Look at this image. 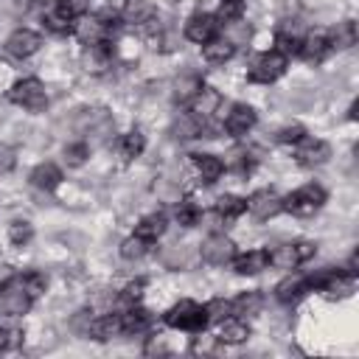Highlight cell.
Wrapping results in <instances>:
<instances>
[{
	"mask_svg": "<svg viewBox=\"0 0 359 359\" xmlns=\"http://www.w3.org/2000/svg\"><path fill=\"white\" fill-rule=\"evenodd\" d=\"M252 126H255V109L250 104H233L227 118H224V132H230L233 137H241Z\"/></svg>",
	"mask_w": 359,
	"mask_h": 359,
	"instance_id": "15",
	"label": "cell"
},
{
	"mask_svg": "<svg viewBox=\"0 0 359 359\" xmlns=\"http://www.w3.org/2000/svg\"><path fill=\"white\" fill-rule=\"evenodd\" d=\"M112 25H107L98 14L95 17H79V22H73V34L79 36V42L87 48V45H98V42H107L112 36Z\"/></svg>",
	"mask_w": 359,
	"mask_h": 359,
	"instance_id": "8",
	"label": "cell"
},
{
	"mask_svg": "<svg viewBox=\"0 0 359 359\" xmlns=\"http://www.w3.org/2000/svg\"><path fill=\"white\" fill-rule=\"evenodd\" d=\"M149 244H151V241H146V238H140V236H129V238L121 241V258L137 261V258H143V255L149 252Z\"/></svg>",
	"mask_w": 359,
	"mask_h": 359,
	"instance_id": "33",
	"label": "cell"
},
{
	"mask_svg": "<svg viewBox=\"0 0 359 359\" xmlns=\"http://www.w3.org/2000/svg\"><path fill=\"white\" fill-rule=\"evenodd\" d=\"M247 210L252 213V219H258V222H269L272 216H278V213L283 210V199H280L275 191L261 188V191H255V194L247 199Z\"/></svg>",
	"mask_w": 359,
	"mask_h": 359,
	"instance_id": "9",
	"label": "cell"
},
{
	"mask_svg": "<svg viewBox=\"0 0 359 359\" xmlns=\"http://www.w3.org/2000/svg\"><path fill=\"white\" fill-rule=\"evenodd\" d=\"M269 266V258H266V250H250L244 255H233V269L238 275H258L261 269Z\"/></svg>",
	"mask_w": 359,
	"mask_h": 359,
	"instance_id": "22",
	"label": "cell"
},
{
	"mask_svg": "<svg viewBox=\"0 0 359 359\" xmlns=\"http://www.w3.org/2000/svg\"><path fill=\"white\" fill-rule=\"evenodd\" d=\"M59 182H62V171H59V165H53V163H39V165L31 171V185L39 188V191H53Z\"/></svg>",
	"mask_w": 359,
	"mask_h": 359,
	"instance_id": "25",
	"label": "cell"
},
{
	"mask_svg": "<svg viewBox=\"0 0 359 359\" xmlns=\"http://www.w3.org/2000/svg\"><path fill=\"white\" fill-rule=\"evenodd\" d=\"M45 28L53 31V34H70L73 31V20L65 17L59 8H53V11H45Z\"/></svg>",
	"mask_w": 359,
	"mask_h": 359,
	"instance_id": "36",
	"label": "cell"
},
{
	"mask_svg": "<svg viewBox=\"0 0 359 359\" xmlns=\"http://www.w3.org/2000/svg\"><path fill=\"white\" fill-rule=\"evenodd\" d=\"M199 219H202V210H199V205L194 199H182L177 205V222L182 227H194V224H199Z\"/></svg>",
	"mask_w": 359,
	"mask_h": 359,
	"instance_id": "35",
	"label": "cell"
},
{
	"mask_svg": "<svg viewBox=\"0 0 359 359\" xmlns=\"http://www.w3.org/2000/svg\"><path fill=\"white\" fill-rule=\"evenodd\" d=\"M165 233V216L163 213H149L135 224V236L146 238V241H157Z\"/></svg>",
	"mask_w": 359,
	"mask_h": 359,
	"instance_id": "28",
	"label": "cell"
},
{
	"mask_svg": "<svg viewBox=\"0 0 359 359\" xmlns=\"http://www.w3.org/2000/svg\"><path fill=\"white\" fill-rule=\"evenodd\" d=\"M205 314H208V323H222L230 314V303L222 300V297H216V300L205 303Z\"/></svg>",
	"mask_w": 359,
	"mask_h": 359,
	"instance_id": "41",
	"label": "cell"
},
{
	"mask_svg": "<svg viewBox=\"0 0 359 359\" xmlns=\"http://www.w3.org/2000/svg\"><path fill=\"white\" fill-rule=\"evenodd\" d=\"M328 45L337 48V50L356 45V22H353V20H342V22H337V28L328 31Z\"/></svg>",
	"mask_w": 359,
	"mask_h": 359,
	"instance_id": "27",
	"label": "cell"
},
{
	"mask_svg": "<svg viewBox=\"0 0 359 359\" xmlns=\"http://www.w3.org/2000/svg\"><path fill=\"white\" fill-rule=\"evenodd\" d=\"M356 109H359V104H356V101H353V104H351V112H348V118H351V121H353V118H356Z\"/></svg>",
	"mask_w": 359,
	"mask_h": 359,
	"instance_id": "47",
	"label": "cell"
},
{
	"mask_svg": "<svg viewBox=\"0 0 359 359\" xmlns=\"http://www.w3.org/2000/svg\"><path fill=\"white\" fill-rule=\"evenodd\" d=\"M264 309V294L258 289H250V292H241L233 303H230V314L236 317H252Z\"/></svg>",
	"mask_w": 359,
	"mask_h": 359,
	"instance_id": "23",
	"label": "cell"
},
{
	"mask_svg": "<svg viewBox=\"0 0 359 359\" xmlns=\"http://www.w3.org/2000/svg\"><path fill=\"white\" fill-rule=\"evenodd\" d=\"M163 323H165L168 328L202 334L205 325H208V314H205V306H199V303H194V300H180V303H174V306L163 314Z\"/></svg>",
	"mask_w": 359,
	"mask_h": 359,
	"instance_id": "1",
	"label": "cell"
},
{
	"mask_svg": "<svg viewBox=\"0 0 359 359\" xmlns=\"http://www.w3.org/2000/svg\"><path fill=\"white\" fill-rule=\"evenodd\" d=\"M309 289H311V286H309V278H306V275H289V278H283V280L275 286V297H278L280 303H294V300H300Z\"/></svg>",
	"mask_w": 359,
	"mask_h": 359,
	"instance_id": "19",
	"label": "cell"
},
{
	"mask_svg": "<svg viewBox=\"0 0 359 359\" xmlns=\"http://www.w3.org/2000/svg\"><path fill=\"white\" fill-rule=\"evenodd\" d=\"M90 323H93V311H79L76 317H73V331L76 334H90Z\"/></svg>",
	"mask_w": 359,
	"mask_h": 359,
	"instance_id": "44",
	"label": "cell"
},
{
	"mask_svg": "<svg viewBox=\"0 0 359 359\" xmlns=\"http://www.w3.org/2000/svg\"><path fill=\"white\" fill-rule=\"evenodd\" d=\"M323 202H325V191H323L320 185L309 182V185L292 191V194L283 199V210H289V213H294V216H311V213H317V210L323 208Z\"/></svg>",
	"mask_w": 359,
	"mask_h": 359,
	"instance_id": "6",
	"label": "cell"
},
{
	"mask_svg": "<svg viewBox=\"0 0 359 359\" xmlns=\"http://www.w3.org/2000/svg\"><path fill=\"white\" fill-rule=\"evenodd\" d=\"M328 50H331V45H328V31L325 28H314V31H306L303 34V39H300V56L306 62H320Z\"/></svg>",
	"mask_w": 359,
	"mask_h": 359,
	"instance_id": "16",
	"label": "cell"
},
{
	"mask_svg": "<svg viewBox=\"0 0 359 359\" xmlns=\"http://www.w3.org/2000/svg\"><path fill=\"white\" fill-rule=\"evenodd\" d=\"M194 165H196V174L202 177V182H208V185H213L224 174V163L216 154H194Z\"/></svg>",
	"mask_w": 359,
	"mask_h": 359,
	"instance_id": "24",
	"label": "cell"
},
{
	"mask_svg": "<svg viewBox=\"0 0 359 359\" xmlns=\"http://www.w3.org/2000/svg\"><path fill=\"white\" fill-rule=\"evenodd\" d=\"M247 337H250V325H247L241 317L227 314V317L219 323V334H216L219 342H224V345H238V342H247Z\"/></svg>",
	"mask_w": 359,
	"mask_h": 359,
	"instance_id": "17",
	"label": "cell"
},
{
	"mask_svg": "<svg viewBox=\"0 0 359 359\" xmlns=\"http://www.w3.org/2000/svg\"><path fill=\"white\" fill-rule=\"evenodd\" d=\"M143 289H146V280H143V278H137V280H132V283H126V289L121 292V300L132 306V303H137V300L143 297Z\"/></svg>",
	"mask_w": 359,
	"mask_h": 359,
	"instance_id": "42",
	"label": "cell"
},
{
	"mask_svg": "<svg viewBox=\"0 0 359 359\" xmlns=\"http://www.w3.org/2000/svg\"><path fill=\"white\" fill-rule=\"evenodd\" d=\"M31 294L20 286V283H8L0 289V311L3 314H11V317H20L31 309Z\"/></svg>",
	"mask_w": 359,
	"mask_h": 359,
	"instance_id": "13",
	"label": "cell"
},
{
	"mask_svg": "<svg viewBox=\"0 0 359 359\" xmlns=\"http://www.w3.org/2000/svg\"><path fill=\"white\" fill-rule=\"evenodd\" d=\"M143 149H146V137H143V132H126L123 137H121V154L126 157V160H135V157H140L143 154Z\"/></svg>",
	"mask_w": 359,
	"mask_h": 359,
	"instance_id": "32",
	"label": "cell"
},
{
	"mask_svg": "<svg viewBox=\"0 0 359 359\" xmlns=\"http://www.w3.org/2000/svg\"><path fill=\"white\" fill-rule=\"evenodd\" d=\"M309 286L320 289L325 297H348L353 289H356V275L351 272H339V269H325L320 275H311L309 278Z\"/></svg>",
	"mask_w": 359,
	"mask_h": 359,
	"instance_id": "4",
	"label": "cell"
},
{
	"mask_svg": "<svg viewBox=\"0 0 359 359\" xmlns=\"http://www.w3.org/2000/svg\"><path fill=\"white\" fill-rule=\"evenodd\" d=\"M199 255H202V261L210 264V266H224V264L233 261V255H236V244H233L224 233H213V236H208V238L202 241Z\"/></svg>",
	"mask_w": 359,
	"mask_h": 359,
	"instance_id": "7",
	"label": "cell"
},
{
	"mask_svg": "<svg viewBox=\"0 0 359 359\" xmlns=\"http://www.w3.org/2000/svg\"><path fill=\"white\" fill-rule=\"evenodd\" d=\"M297 149H294V160L300 163V165H323L328 157H331V146L325 143V140H320V137H303V140H297L294 143Z\"/></svg>",
	"mask_w": 359,
	"mask_h": 359,
	"instance_id": "10",
	"label": "cell"
},
{
	"mask_svg": "<svg viewBox=\"0 0 359 359\" xmlns=\"http://www.w3.org/2000/svg\"><path fill=\"white\" fill-rule=\"evenodd\" d=\"M8 168H14V151L0 146V171H8Z\"/></svg>",
	"mask_w": 359,
	"mask_h": 359,
	"instance_id": "45",
	"label": "cell"
},
{
	"mask_svg": "<svg viewBox=\"0 0 359 359\" xmlns=\"http://www.w3.org/2000/svg\"><path fill=\"white\" fill-rule=\"evenodd\" d=\"M109 65H112V48H109V39L84 48V67H87V70H93V73H104Z\"/></svg>",
	"mask_w": 359,
	"mask_h": 359,
	"instance_id": "21",
	"label": "cell"
},
{
	"mask_svg": "<svg viewBox=\"0 0 359 359\" xmlns=\"http://www.w3.org/2000/svg\"><path fill=\"white\" fill-rule=\"evenodd\" d=\"M286 65H289V56H283L280 50H266V53H261L255 62H252V67H250V81H255V84H272V81H278L283 73H286Z\"/></svg>",
	"mask_w": 359,
	"mask_h": 359,
	"instance_id": "5",
	"label": "cell"
},
{
	"mask_svg": "<svg viewBox=\"0 0 359 359\" xmlns=\"http://www.w3.org/2000/svg\"><path fill=\"white\" fill-rule=\"evenodd\" d=\"M121 323H123V334H143V331H149V328H151L154 317H151L146 309L132 306L129 311H123V314H121Z\"/></svg>",
	"mask_w": 359,
	"mask_h": 359,
	"instance_id": "26",
	"label": "cell"
},
{
	"mask_svg": "<svg viewBox=\"0 0 359 359\" xmlns=\"http://www.w3.org/2000/svg\"><path fill=\"white\" fill-rule=\"evenodd\" d=\"M31 238H34L31 222H11V224H8V241H11L14 247H25Z\"/></svg>",
	"mask_w": 359,
	"mask_h": 359,
	"instance_id": "37",
	"label": "cell"
},
{
	"mask_svg": "<svg viewBox=\"0 0 359 359\" xmlns=\"http://www.w3.org/2000/svg\"><path fill=\"white\" fill-rule=\"evenodd\" d=\"M39 48H42V36H39L36 31H31V28H17V31L6 39V50H8L11 56H17V59H28V56H34Z\"/></svg>",
	"mask_w": 359,
	"mask_h": 359,
	"instance_id": "11",
	"label": "cell"
},
{
	"mask_svg": "<svg viewBox=\"0 0 359 359\" xmlns=\"http://www.w3.org/2000/svg\"><path fill=\"white\" fill-rule=\"evenodd\" d=\"M17 283H20L31 297H39V294L45 292V286H48V278H45L42 272H25L22 278H17Z\"/></svg>",
	"mask_w": 359,
	"mask_h": 359,
	"instance_id": "38",
	"label": "cell"
},
{
	"mask_svg": "<svg viewBox=\"0 0 359 359\" xmlns=\"http://www.w3.org/2000/svg\"><path fill=\"white\" fill-rule=\"evenodd\" d=\"M149 17H154V3L151 0H126L123 3V20L132 25L146 22Z\"/></svg>",
	"mask_w": 359,
	"mask_h": 359,
	"instance_id": "31",
	"label": "cell"
},
{
	"mask_svg": "<svg viewBox=\"0 0 359 359\" xmlns=\"http://www.w3.org/2000/svg\"><path fill=\"white\" fill-rule=\"evenodd\" d=\"M233 53H236V45L230 39H224V36H213V39H208L202 45V56L210 65H224V62L233 59Z\"/></svg>",
	"mask_w": 359,
	"mask_h": 359,
	"instance_id": "20",
	"label": "cell"
},
{
	"mask_svg": "<svg viewBox=\"0 0 359 359\" xmlns=\"http://www.w3.org/2000/svg\"><path fill=\"white\" fill-rule=\"evenodd\" d=\"M241 14H244V3H241V0H222V6L216 8V20H219V25L241 22Z\"/></svg>",
	"mask_w": 359,
	"mask_h": 359,
	"instance_id": "34",
	"label": "cell"
},
{
	"mask_svg": "<svg viewBox=\"0 0 359 359\" xmlns=\"http://www.w3.org/2000/svg\"><path fill=\"white\" fill-rule=\"evenodd\" d=\"M244 210H247V199H241V196L224 194V196H219V199H216V216H219V219H224V222L238 219Z\"/></svg>",
	"mask_w": 359,
	"mask_h": 359,
	"instance_id": "30",
	"label": "cell"
},
{
	"mask_svg": "<svg viewBox=\"0 0 359 359\" xmlns=\"http://www.w3.org/2000/svg\"><path fill=\"white\" fill-rule=\"evenodd\" d=\"M87 157H90V146H87V143H70V146H65V163H67L70 168L84 165Z\"/></svg>",
	"mask_w": 359,
	"mask_h": 359,
	"instance_id": "39",
	"label": "cell"
},
{
	"mask_svg": "<svg viewBox=\"0 0 359 359\" xmlns=\"http://www.w3.org/2000/svg\"><path fill=\"white\" fill-rule=\"evenodd\" d=\"M8 101L28 109V112H42L48 107V93H45V84L39 79H20L8 90Z\"/></svg>",
	"mask_w": 359,
	"mask_h": 359,
	"instance_id": "2",
	"label": "cell"
},
{
	"mask_svg": "<svg viewBox=\"0 0 359 359\" xmlns=\"http://www.w3.org/2000/svg\"><path fill=\"white\" fill-rule=\"evenodd\" d=\"M306 137V129L300 126V123H289V126H283L280 132H278V140L280 143H297V140H303Z\"/></svg>",
	"mask_w": 359,
	"mask_h": 359,
	"instance_id": "43",
	"label": "cell"
},
{
	"mask_svg": "<svg viewBox=\"0 0 359 359\" xmlns=\"http://www.w3.org/2000/svg\"><path fill=\"white\" fill-rule=\"evenodd\" d=\"M219 31V20L216 14H194L188 22H185V36L196 45H205L208 39H213Z\"/></svg>",
	"mask_w": 359,
	"mask_h": 359,
	"instance_id": "14",
	"label": "cell"
},
{
	"mask_svg": "<svg viewBox=\"0 0 359 359\" xmlns=\"http://www.w3.org/2000/svg\"><path fill=\"white\" fill-rule=\"evenodd\" d=\"M56 8H59L65 17L79 20V17H84V14H87L90 0H56Z\"/></svg>",
	"mask_w": 359,
	"mask_h": 359,
	"instance_id": "40",
	"label": "cell"
},
{
	"mask_svg": "<svg viewBox=\"0 0 359 359\" xmlns=\"http://www.w3.org/2000/svg\"><path fill=\"white\" fill-rule=\"evenodd\" d=\"M317 244L314 241H292V244H280L272 252L266 250V258L275 269H294L300 264H306L309 258H314Z\"/></svg>",
	"mask_w": 359,
	"mask_h": 359,
	"instance_id": "3",
	"label": "cell"
},
{
	"mask_svg": "<svg viewBox=\"0 0 359 359\" xmlns=\"http://www.w3.org/2000/svg\"><path fill=\"white\" fill-rule=\"evenodd\" d=\"M123 334V323H121V314H101V317H93L90 323V334L93 339H112V337H121Z\"/></svg>",
	"mask_w": 359,
	"mask_h": 359,
	"instance_id": "18",
	"label": "cell"
},
{
	"mask_svg": "<svg viewBox=\"0 0 359 359\" xmlns=\"http://www.w3.org/2000/svg\"><path fill=\"white\" fill-rule=\"evenodd\" d=\"M191 115L196 118V121H202V123H208L216 112H219V107H222V93L219 90H213V87H205L202 84V90L191 98Z\"/></svg>",
	"mask_w": 359,
	"mask_h": 359,
	"instance_id": "12",
	"label": "cell"
},
{
	"mask_svg": "<svg viewBox=\"0 0 359 359\" xmlns=\"http://www.w3.org/2000/svg\"><path fill=\"white\" fill-rule=\"evenodd\" d=\"M202 90V79L199 76H194V73H185V76H180L177 81H174V101L177 104H191V98L196 95Z\"/></svg>",
	"mask_w": 359,
	"mask_h": 359,
	"instance_id": "29",
	"label": "cell"
},
{
	"mask_svg": "<svg viewBox=\"0 0 359 359\" xmlns=\"http://www.w3.org/2000/svg\"><path fill=\"white\" fill-rule=\"evenodd\" d=\"M11 348V331L8 328H0V351Z\"/></svg>",
	"mask_w": 359,
	"mask_h": 359,
	"instance_id": "46",
	"label": "cell"
}]
</instances>
